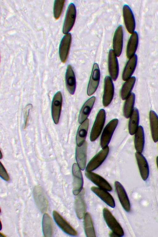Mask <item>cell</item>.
I'll return each mask as SVG.
<instances>
[{"label":"cell","instance_id":"6da1fadb","mask_svg":"<svg viewBox=\"0 0 158 237\" xmlns=\"http://www.w3.org/2000/svg\"><path fill=\"white\" fill-rule=\"evenodd\" d=\"M106 119V113L103 109H101L98 113L91 130L90 139L94 141L99 136L104 127Z\"/></svg>","mask_w":158,"mask_h":237},{"label":"cell","instance_id":"7a4b0ae2","mask_svg":"<svg viewBox=\"0 0 158 237\" xmlns=\"http://www.w3.org/2000/svg\"><path fill=\"white\" fill-rule=\"evenodd\" d=\"M103 216L107 225L112 231L116 233L120 237L124 235L123 229L111 212L106 208L103 210Z\"/></svg>","mask_w":158,"mask_h":237},{"label":"cell","instance_id":"3957f363","mask_svg":"<svg viewBox=\"0 0 158 237\" xmlns=\"http://www.w3.org/2000/svg\"><path fill=\"white\" fill-rule=\"evenodd\" d=\"M118 122V120L114 118L109 122L106 126L100 139V145L102 149L108 146Z\"/></svg>","mask_w":158,"mask_h":237},{"label":"cell","instance_id":"277c9868","mask_svg":"<svg viewBox=\"0 0 158 237\" xmlns=\"http://www.w3.org/2000/svg\"><path fill=\"white\" fill-rule=\"evenodd\" d=\"M77 11L75 5L71 3L67 9L63 27V32L66 34L71 30L76 20Z\"/></svg>","mask_w":158,"mask_h":237},{"label":"cell","instance_id":"5b68a950","mask_svg":"<svg viewBox=\"0 0 158 237\" xmlns=\"http://www.w3.org/2000/svg\"><path fill=\"white\" fill-rule=\"evenodd\" d=\"M109 151L108 146L100 150L88 163L86 167V171L92 172L100 166L106 159Z\"/></svg>","mask_w":158,"mask_h":237},{"label":"cell","instance_id":"8992f818","mask_svg":"<svg viewBox=\"0 0 158 237\" xmlns=\"http://www.w3.org/2000/svg\"><path fill=\"white\" fill-rule=\"evenodd\" d=\"M33 195L36 204L40 211L45 213L48 208V202L41 187L35 186L33 190Z\"/></svg>","mask_w":158,"mask_h":237},{"label":"cell","instance_id":"52a82bcc","mask_svg":"<svg viewBox=\"0 0 158 237\" xmlns=\"http://www.w3.org/2000/svg\"><path fill=\"white\" fill-rule=\"evenodd\" d=\"M100 77L99 66L97 63H94L88 86L87 93L88 96L92 95L96 91L99 84Z\"/></svg>","mask_w":158,"mask_h":237},{"label":"cell","instance_id":"ba28073f","mask_svg":"<svg viewBox=\"0 0 158 237\" xmlns=\"http://www.w3.org/2000/svg\"><path fill=\"white\" fill-rule=\"evenodd\" d=\"M72 173L73 177V194L77 195L83 188V177L81 169L77 164L74 163L72 166Z\"/></svg>","mask_w":158,"mask_h":237},{"label":"cell","instance_id":"9c48e42d","mask_svg":"<svg viewBox=\"0 0 158 237\" xmlns=\"http://www.w3.org/2000/svg\"><path fill=\"white\" fill-rule=\"evenodd\" d=\"M112 79L110 77L106 76L104 80L102 104L106 107L111 102L114 95V88Z\"/></svg>","mask_w":158,"mask_h":237},{"label":"cell","instance_id":"30bf717a","mask_svg":"<svg viewBox=\"0 0 158 237\" xmlns=\"http://www.w3.org/2000/svg\"><path fill=\"white\" fill-rule=\"evenodd\" d=\"M62 103L61 92H57L54 96L52 101L51 112L53 121L56 124L58 123L60 117Z\"/></svg>","mask_w":158,"mask_h":237},{"label":"cell","instance_id":"8fae6325","mask_svg":"<svg viewBox=\"0 0 158 237\" xmlns=\"http://www.w3.org/2000/svg\"><path fill=\"white\" fill-rule=\"evenodd\" d=\"M123 20L126 28L128 32L132 34L135 28V21L133 12L130 7L125 5L123 9Z\"/></svg>","mask_w":158,"mask_h":237},{"label":"cell","instance_id":"7c38bea8","mask_svg":"<svg viewBox=\"0 0 158 237\" xmlns=\"http://www.w3.org/2000/svg\"><path fill=\"white\" fill-rule=\"evenodd\" d=\"M123 27L119 25L115 30L113 40V50L117 57L121 55L123 46Z\"/></svg>","mask_w":158,"mask_h":237},{"label":"cell","instance_id":"4fadbf2b","mask_svg":"<svg viewBox=\"0 0 158 237\" xmlns=\"http://www.w3.org/2000/svg\"><path fill=\"white\" fill-rule=\"evenodd\" d=\"M117 57L113 49L109 51L108 59V71L110 77L114 81L117 79L119 73V65Z\"/></svg>","mask_w":158,"mask_h":237},{"label":"cell","instance_id":"5bb4252c","mask_svg":"<svg viewBox=\"0 0 158 237\" xmlns=\"http://www.w3.org/2000/svg\"><path fill=\"white\" fill-rule=\"evenodd\" d=\"M72 41V35L70 33L65 34L60 42L59 54L60 60L63 63H65L67 60Z\"/></svg>","mask_w":158,"mask_h":237},{"label":"cell","instance_id":"9a60e30c","mask_svg":"<svg viewBox=\"0 0 158 237\" xmlns=\"http://www.w3.org/2000/svg\"><path fill=\"white\" fill-rule=\"evenodd\" d=\"M87 143L85 141L81 145L77 146L76 159L78 166L82 170L86 168L87 156Z\"/></svg>","mask_w":158,"mask_h":237},{"label":"cell","instance_id":"2e32d148","mask_svg":"<svg viewBox=\"0 0 158 237\" xmlns=\"http://www.w3.org/2000/svg\"><path fill=\"white\" fill-rule=\"evenodd\" d=\"M85 190L82 189L79 193L77 195L75 201V209L77 217L82 219L85 213L86 205L85 200Z\"/></svg>","mask_w":158,"mask_h":237},{"label":"cell","instance_id":"e0dca14e","mask_svg":"<svg viewBox=\"0 0 158 237\" xmlns=\"http://www.w3.org/2000/svg\"><path fill=\"white\" fill-rule=\"evenodd\" d=\"M53 216L56 223L65 233L71 235H76V231L56 210L53 212Z\"/></svg>","mask_w":158,"mask_h":237},{"label":"cell","instance_id":"ac0fdd59","mask_svg":"<svg viewBox=\"0 0 158 237\" xmlns=\"http://www.w3.org/2000/svg\"><path fill=\"white\" fill-rule=\"evenodd\" d=\"M135 155L140 176L143 181H146L149 173L148 161L142 153L136 152Z\"/></svg>","mask_w":158,"mask_h":237},{"label":"cell","instance_id":"d6986e66","mask_svg":"<svg viewBox=\"0 0 158 237\" xmlns=\"http://www.w3.org/2000/svg\"><path fill=\"white\" fill-rule=\"evenodd\" d=\"M85 175L89 179L99 187L107 191L112 190V187L109 182L98 174L92 172L86 171Z\"/></svg>","mask_w":158,"mask_h":237},{"label":"cell","instance_id":"ffe728a7","mask_svg":"<svg viewBox=\"0 0 158 237\" xmlns=\"http://www.w3.org/2000/svg\"><path fill=\"white\" fill-rule=\"evenodd\" d=\"M115 190L119 201L124 210L129 212L131 210V205L129 199L123 187L118 181L114 183Z\"/></svg>","mask_w":158,"mask_h":237},{"label":"cell","instance_id":"44dd1931","mask_svg":"<svg viewBox=\"0 0 158 237\" xmlns=\"http://www.w3.org/2000/svg\"><path fill=\"white\" fill-rule=\"evenodd\" d=\"M138 61V57L136 54L129 59L123 69L122 78L126 81L131 77L136 68Z\"/></svg>","mask_w":158,"mask_h":237},{"label":"cell","instance_id":"7402d4cb","mask_svg":"<svg viewBox=\"0 0 158 237\" xmlns=\"http://www.w3.org/2000/svg\"><path fill=\"white\" fill-rule=\"evenodd\" d=\"M91 190L110 206L114 208L115 203L112 195L107 190L99 187L92 186Z\"/></svg>","mask_w":158,"mask_h":237},{"label":"cell","instance_id":"603a6c76","mask_svg":"<svg viewBox=\"0 0 158 237\" xmlns=\"http://www.w3.org/2000/svg\"><path fill=\"white\" fill-rule=\"evenodd\" d=\"M65 83L69 93L73 95L76 87V80L75 74L72 66H67L65 76Z\"/></svg>","mask_w":158,"mask_h":237},{"label":"cell","instance_id":"cb8c5ba5","mask_svg":"<svg viewBox=\"0 0 158 237\" xmlns=\"http://www.w3.org/2000/svg\"><path fill=\"white\" fill-rule=\"evenodd\" d=\"M96 98L93 96L88 99L82 106L79 113L78 122L81 123L87 119L94 106Z\"/></svg>","mask_w":158,"mask_h":237},{"label":"cell","instance_id":"d4e9b609","mask_svg":"<svg viewBox=\"0 0 158 237\" xmlns=\"http://www.w3.org/2000/svg\"><path fill=\"white\" fill-rule=\"evenodd\" d=\"M134 144L136 152L142 153L144 146L145 135L141 126H139L134 134Z\"/></svg>","mask_w":158,"mask_h":237},{"label":"cell","instance_id":"484cf974","mask_svg":"<svg viewBox=\"0 0 158 237\" xmlns=\"http://www.w3.org/2000/svg\"><path fill=\"white\" fill-rule=\"evenodd\" d=\"M139 43L137 33L135 31L131 34L128 40L126 49V56L129 59L135 54Z\"/></svg>","mask_w":158,"mask_h":237},{"label":"cell","instance_id":"4316f807","mask_svg":"<svg viewBox=\"0 0 158 237\" xmlns=\"http://www.w3.org/2000/svg\"><path fill=\"white\" fill-rule=\"evenodd\" d=\"M149 119L152 137L155 143L158 141V115L153 110L149 113Z\"/></svg>","mask_w":158,"mask_h":237},{"label":"cell","instance_id":"83f0119b","mask_svg":"<svg viewBox=\"0 0 158 237\" xmlns=\"http://www.w3.org/2000/svg\"><path fill=\"white\" fill-rule=\"evenodd\" d=\"M89 124V120L87 118L81 123L76 135V141L77 146L81 145L85 141Z\"/></svg>","mask_w":158,"mask_h":237},{"label":"cell","instance_id":"f1b7e54d","mask_svg":"<svg viewBox=\"0 0 158 237\" xmlns=\"http://www.w3.org/2000/svg\"><path fill=\"white\" fill-rule=\"evenodd\" d=\"M129 118L128 124L129 132L131 135H133L139 126V114L137 108L134 109Z\"/></svg>","mask_w":158,"mask_h":237},{"label":"cell","instance_id":"f546056e","mask_svg":"<svg viewBox=\"0 0 158 237\" xmlns=\"http://www.w3.org/2000/svg\"><path fill=\"white\" fill-rule=\"evenodd\" d=\"M136 78L132 76L125 81L121 89L120 95L123 100H125L131 94L136 82Z\"/></svg>","mask_w":158,"mask_h":237},{"label":"cell","instance_id":"4dcf8cb0","mask_svg":"<svg viewBox=\"0 0 158 237\" xmlns=\"http://www.w3.org/2000/svg\"><path fill=\"white\" fill-rule=\"evenodd\" d=\"M125 100L123 108V114L125 118H128L130 117L135 109L134 107L135 100V94L132 93Z\"/></svg>","mask_w":158,"mask_h":237},{"label":"cell","instance_id":"1f68e13d","mask_svg":"<svg viewBox=\"0 0 158 237\" xmlns=\"http://www.w3.org/2000/svg\"><path fill=\"white\" fill-rule=\"evenodd\" d=\"M84 224L85 235L88 237H96L92 220L89 213L86 212L84 217Z\"/></svg>","mask_w":158,"mask_h":237},{"label":"cell","instance_id":"d6a6232c","mask_svg":"<svg viewBox=\"0 0 158 237\" xmlns=\"http://www.w3.org/2000/svg\"><path fill=\"white\" fill-rule=\"evenodd\" d=\"M42 229L45 237H51L52 233V225L51 218L47 213H45L43 218Z\"/></svg>","mask_w":158,"mask_h":237},{"label":"cell","instance_id":"836d02e7","mask_svg":"<svg viewBox=\"0 0 158 237\" xmlns=\"http://www.w3.org/2000/svg\"><path fill=\"white\" fill-rule=\"evenodd\" d=\"M64 0L55 1L53 7L54 16L56 20L58 19L62 13L65 4Z\"/></svg>","mask_w":158,"mask_h":237},{"label":"cell","instance_id":"e575fe53","mask_svg":"<svg viewBox=\"0 0 158 237\" xmlns=\"http://www.w3.org/2000/svg\"><path fill=\"white\" fill-rule=\"evenodd\" d=\"M0 176L2 179L6 181H9L10 180L9 175L1 163L0 165Z\"/></svg>","mask_w":158,"mask_h":237},{"label":"cell","instance_id":"d590c367","mask_svg":"<svg viewBox=\"0 0 158 237\" xmlns=\"http://www.w3.org/2000/svg\"><path fill=\"white\" fill-rule=\"evenodd\" d=\"M109 236L110 237H120L118 235L113 231H110L109 233Z\"/></svg>","mask_w":158,"mask_h":237},{"label":"cell","instance_id":"8d00e7d4","mask_svg":"<svg viewBox=\"0 0 158 237\" xmlns=\"http://www.w3.org/2000/svg\"><path fill=\"white\" fill-rule=\"evenodd\" d=\"M156 162L157 168L158 169V156H157L156 158Z\"/></svg>","mask_w":158,"mask_h":237},{"label":"cell","instance_id":"74e56055","mask_svg":"<svg viewBox=\"0 0 158 237\" xmlns=\"http://www.w3.org/2000/svg\"></svg>","mask_w":158,"mask_h":237}]
</instances>
